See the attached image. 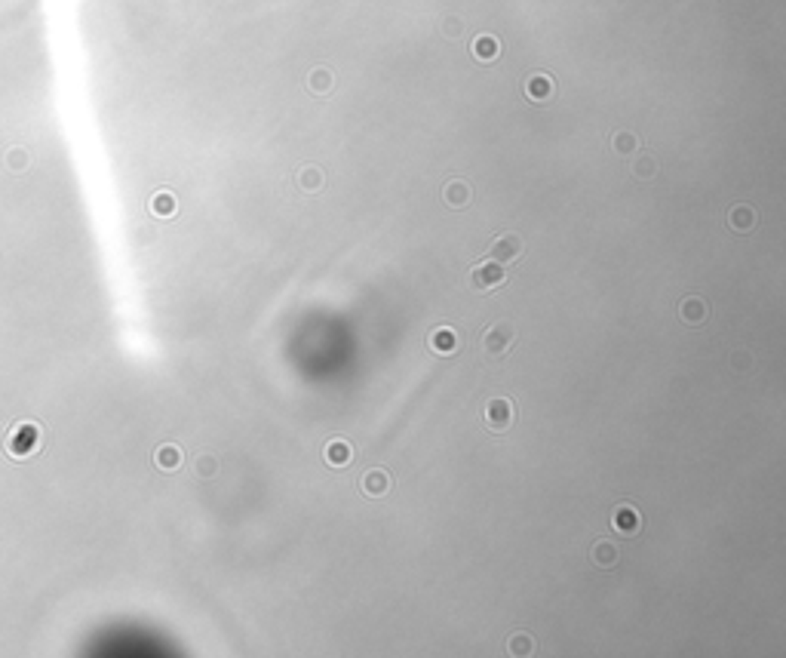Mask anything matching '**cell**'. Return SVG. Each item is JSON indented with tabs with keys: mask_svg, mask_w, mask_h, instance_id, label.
Masks as SVG:
<instances>
[{
	"mask_svg": "<svg viewBox=\"0 0 786 658\" xmlns=\"http://www.w3.org/2000/svg\"><path fill=\"white\" fill-rule=\"evenodd\" d=\"M427 341H430V351L440 354V357H452L458 351V332L452 326H436Z\"/></svg>",
	"mask_w": 786,
	"mask_h": 658,
	"instance_id": "obj_10",
	"label": "cell"
},
{
	"mask_svg": "<svg viewBox=\"0 0 786 658\" xmlns=\"http://www.w3.org/2000/svg\"><path fill=\"white\" fill-rule=\"evenodd\" d=\"M322 455H326V465H332V467H347L353 461V449L347 440H329Z\"/></svg>",
	"mask_w": 786,
	"mask_h": 658,
	"instance_id": "obj_11",
	"label": "cell"
},
{
	"mask_svg": "<svg viewBox=\"0 0 786 658\" xmlns=\"http://www.w3.org/2000/svg\"><path fill=\"white\" fill-rule=\"evenodd\" d=\"M728 225L734 228L737 234H750L756 228V210L746 204H737L731 212H728Z\"/></svg>",
	"mask_w": 786,
	"mask_h": 658,
	"instance_id": "obj_12",
	"label": "cell"
},
{
	"mask_svg": "<svg viewBox=\"0 0 786 658\" xmlns=\"http://www.w3.org/2000/svg\"><path fill=\"white\" fill-rule=\"evenodd\" d=\"M175 210H179V204H175V197L169 191H157L154 197H151V212L160 219H169L175 216Z\"/></svg>",
	"mask_w": 786,
	"mask_h": 658,
	"instance_id": "obj_18",
	"label": "cell"
},
{
	"mask_svg": "<svg viewBox=\"0 0 786 658\" xmlns=\"http://www.w3.org/2000/svg\"><path fill=\"white\" fill-rule=\"evenodd\" d=\"M194 471L200 474V477H212V474L218 471V461H215L212 452H200V455H196V461H194Z\"/></svg>",
	"mask_w": 786,
	"mask_h": 658,
	"instance_id": "obj_22",
	"label": "cell"
},
{
	"mask_svg": "<svg viewBox=\"0 0 786 658\" xmlns=\"http://www.w3.org/2000/svg\"><path fill=\"white\" fill-rule=\"evenodd\" d=\"M525 96H529L531 102H547V99L553 96V80H550L547 74H535V77H529V84H525Z\"/></svg>",
	"mask_w": 786,
	"mask_h": 658,
	"instance_id": "obj_15",
	"label": "cell"
},
{
	"mask_svg": "<svg viewBox=\"0 0 786 658\" xmlns=\"http://www.w3.org/2000/svg\"><path fill=\"white\" fill-rule=\"evenodd\" d=\"M679 317L685 320L688 326H700L703 320H707V302L697 299V295H688V299L679 305Z\"/></svg>",
	"mask_w": 786,
	"mask_h": 658,
	"instance_id": "obj_13",
	"label": "cell"
},
{
	"mask_svg": "<svg viewBox=\"0 0 786 658\" xmlns=\"http://www.w3.org/2000/svg\"><path fill=\"white\" fill-rule=\"evenodd\" d=\"M322 182H326L322 169H316V167H301V169H298V188H301V191H310V194L320 191Z\"/></svg>",
	"mask_w": 786,
	"mask_h": 658,
	"instance_id": "obj_17",
	"label": "cell"
},
{
	"mask_svg": "<svg viewBox=\"0 0 786 658\" xmlns=\"http://www.w3.org/2000/svg\"><path fill=\"white\" fill-rule=\"evenodd\" d=\"M590 563L596 569H614L620 563V548L608 539H599L593 548H590Z\"/></svg>",
	"mask_w": 786,
	"mask_h": 658,
	"instance_id": "obj_9",
	"label": "cell"
},
{
	"mask_svg": "<svg viewBox=\"0 0 786 658\" xmlns=\"http://www.w3.org/2000/svg\"><path fill=\"white\" fill-rule=\"evenodd\" d=\"M507 649H510V655H531L535 653V640L529 634H516V637H510Z\"/></svg>",
	"mask_w": 786,
	"mask_h": 658,
	"instance_id": "obj_19",
	"label": "cell"
},
{
	"mask_svg": "<svg viewBox=\"0 0 786 658\" xmlns=\"http://www.w3.org/2000/svg\"><path fill=\"white\" fill-rule=\"evenodd\" d=\"M504 280H507L504 265L492 262V258H485V262L473 265L470 274H467V287H470L473 293H492V289H498Z\"/></svg>",
	"mask_w": 786,
	"mask_h": 658,
	"instance_id": "obj_2",
	"label": "cell"
},
{
	"mask_svg": "<svg viewBox=\"0 0 786 658\" xmlns=\"http://www.w3.org/2000/svg\"><path fill=\"white\" fill-rule=\"evenodd\" d=\"M611 145H614L618 154H636V151H639V142H636L633 132H618V136L611 138Z\"/></svg>",
	"mask_w": 786,
	"mask_h": 658,
	"instance_id": "obj_20",
	"label": "cell"
},
{
	"mask_svg": "<svg viewBox=\"0 0 786 658\" xmlns=\"http://www.w3.org/2000/svg\"><path fill=\"white\" fill-rule=\"evenodd\" d=\"M522 252H525V240L519 237V234H500V237H494L492 246H489V258L498 265L516 262Z\"/></svg>",
	"mask_w": 786,
	"mask_h": 658,
	"instance_id": "obj_3",
	"label": "cell"
},
{
	"mask_svg": "<svg viewBox=\"0 0 786 658\" xmlns=\"http://www.w3.org/2000/svg\"><path fill=\"white\" fill-rule=\"evenodd\" d=\"M181 461H185V455H181V449L175 446V443L160 446V449H157V455H154V465L160 467V471H179Z\"/></svg>",
	"mask_w": 786,
	"mask_h": 658,
	"instance_id": "obj_14",
	"label": "cell"
},
{
	"mask_svg": "<svg viewBox=\"0 0 786 658\" xmlns=\"http://www.w3.org/2000/svg\"><path fill=\"white\" fill-rule=\"evenodd\" d=\"M633 173H636L639 179H655V173H657V163H655V157H648V154H639V157H636V163H633Z\"/></svg>",
	"mask_w": 786,
	"mask_h": 658,
	"instance_id": "obj_21",
	"label": "cell"
},
{
	"mask_svg": "<svg viewBox=\"0 0 786 658\" xmlns=\"http://www.w3.org/2000/svg\"><path fill=\"white\" fill-rule=\"evenodd\" d=\"M442 200H446L452 210H467V206L473 204V188H470V182H464V179H448L446 185H442Z\"/></svg>",
	"mask_w": 786,
	"mask_h": 658,
	"instance_id": "obj_6",
	"label": "cell"
},
{
	"mask_svg": "<svg viewBox=\"0 0 786 658\" xmlns=\"http://www.w3.org/2000/svg\"><path fill=\"white\" fill-rule=\"evenodd\" d=\"M3 449L12 459H31V455H37L43 449V428L34 425V422H18L6 434Z\"/></svg>",
	"mask_w": 786,
	"mask_h": 658,
	"instance_id": "obj_1",
	"label": "cell"
},
{
	"mask_svg": "<svg viewBox=\"0 0 786 658\" xmlns=\"http://www.w3.org/2000/svg\"><path fill=\"white\" fill-rule=\"evenodd\" d=\"M611 526L618 529V533L624 535H636L639 529H642V517H639V511L633 508V504H618V508L611 511Z\"/></svg>",
	"mask_w": 786,
	"mask_h": 658,
	"instance_id": "obj_8",
	"label": "cell"
},
{
	"mask_svg": "<svg viewBox=\"0 0 786 658\" xmlns=\"http://www.w3.org/2000/svg\"><path fill=\"white\" fill-rule=\"evenodd\" d=\"M310 90H314V93H329V90H332V74H329L326 68H316V71L310 74Z\"/></svg>",
	"mask_w": 786,
	"mask_h": 658,
	"instance_id": "obj_23",
	"label": "cell"
},
{
	"mask_svg": "<svg viewBox=\"0 0 786 658\" xmlns=\"http://www.w3.org/2000/svg\"><path fill=\"white\" fill-rule=\"evenodd\" d=\"M513 422H516V406H513V400H507V397H494V400H489V406H485V425H489V431L500 434V431H507Z\"/></svg>",
	"mask_w": 786,
	"mask_h": 658,
	"instance_id": "obj_4",
	"label": "cell"
},
{
	"mask_svg": "<svg viewBox=\"0 0 786 658\" xmlns=\"http://www.w3.org/2000/svg\"><path fill=\"white\" fill-rule=\"evenodd\" d=\"M513 341H516V332H513L510 324H494L483 332V351L489 357H504Z\"/></svg>",
	"mask_w": 786,
	"mask_h": 658,
	"instance_id": "obj_5",
	"label": "cell"
},
{
	"mask_svg": "<svg viewBox=\"0 0 786 658\" xmlns=\"http://www.w3.org/2000/svg\"><path fill=\"white\" fill-rule=\"evenodd\" d=\"M498 53H500L498 37H492V34H479L477 40H473V56H477L479 62H492V59H498Z\"/></svg>",
	"mask_w": 786,
	"mask_h": 658,
	"instance_id": "obj_16",
	"label": "cell"
},
{
	"mask_svg": "<svg viewBox=\"0 0 786 658\" xmlns=\"http://www.w3.org/2000/svg\"><path fill=\"white\" fill-rule=\"evenodd\" d=\"M359 489L366 492L369 498H384L388 492L393 489V480L388 471H381V467H372V471L363 474V480H359Z\"/></svg>",
	"mask_w": 786,
	"mask_h": 658,
	"instance_id": "obj_7",
	"label": "cell"
}]
</instances>
